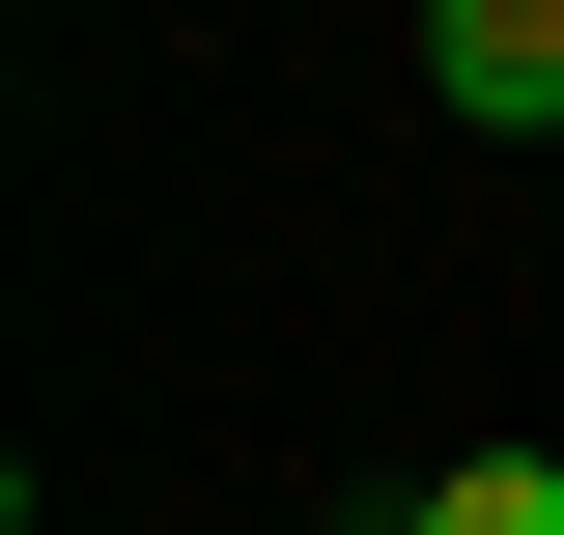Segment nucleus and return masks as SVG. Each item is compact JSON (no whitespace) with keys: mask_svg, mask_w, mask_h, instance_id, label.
Listing matches in <instances>:
<instances>
[{"mask_svg":"<svg viewBox=\"0 0 564 535\" xmlns=\"http://www.w3.org/2000/svg\"><path fill=\"white\" fill-rule=\"evenodd\" d=\"M423 85L480 141H564V0H423Z\"/></svg>","mask_w":564,"mask_h":535,"instance_id":"1","label":"nucleus"},{"mask_svg":"<svg viewBox=\"0 0 564 535\" xmlns=\"http://www.w3.org/2000/svg\"><path fill=\"white\" fill-rule=\"evenodd\" d=\"M367 535H423V507H367Z\"/></svg>","mask_w":564,"mask_h":535,"instance_id":"3","label":"nucleus"},{"mask_svg":"<svg viewBox=\"0 0 564 535\" xmlns=\"http://www.w3.org/2000/svg\"><path fill=\"white\" fill-rule=\"evenodd\" d=\"M423 535H564V451H452V479H423Z\"/></svg>","mask_w":564,"mask_h":535,"instance_id":"2","label":"nucleus"}]
</instances>
